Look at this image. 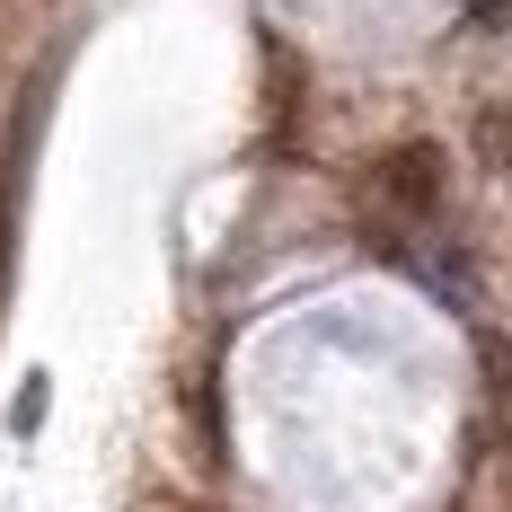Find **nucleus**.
<instances>
[{
	"mask_svg": "<svg viewBox=\"0 0 512 512\" xmlns=\"http://www.w3.org/2000/svg\"><path fill=\"white\" fill-rule=\"evenodd\" d=\"M442 186H451V168H442V151H433V142H398V151L371 168V195H380L389 212H407V221L442 212Z\"/></svg>",
	"mask_w": 512,
	"mask_h": 512,
	"instance_id": "1",
	"label": "nucleus"
}]
</instances>
